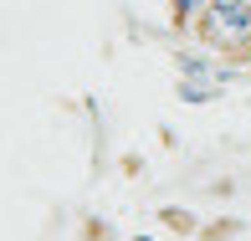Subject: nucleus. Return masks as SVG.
<instances>
[{
	"label": "nucleus",
	"mask_w": 251,
	"mask_h": 241,
	"mask_svg": "<svg viewBox=\"0 0 251 241\" xmlns=\"http://www.w3.org/2000/svg\"><path fill=\"white\" fill-rule=\"evenodd\" d=\"M215 16H221L226 26H236V31H241L246 21H251V10H246V5H226V0H221V5H215Z\"/></svg>",
	"instance_id": "nucleus-1"
}]
</instances>
